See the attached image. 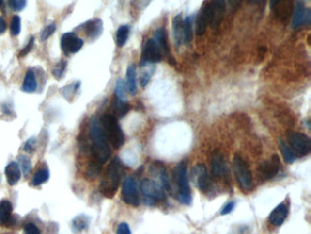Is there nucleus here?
Masks as SVG:
<instances>
[{"instance_id":"nucleus-1","label":"nucleus","mask_w":311,"mask_h":234,"mask_svg":"<svg viewBox=\"0 0 311 234\" xmlns=\"http://www.w3.org/2000/svg\"><path fill=\"white\" fill-rule=\"evenodd\" d=\"M90 135L92 139V153L94 159L101 164L108 161L111 155L108 140L102 130L100 121L93 118L90 123Z\"/></svg>"},{"instance_id":"nucleus-2","label":"nucleus","mask_w":311,"mask_h":234,"mask_svg":"<svg viewBox=\"0 0 311 234\" xmlns=\"http://www.w3.org/2000/svg\"><path fill=\"white\" fill-rule=\"evenodd\" d=\"M123 174V167L119 158H113L109 163L104 178L101 180L100 190L101 194L106 198L111 199L118 190Z\"/></svg>"},{"instance_id":"nucleus-3","label":"nucleus","mask_w":311,"mask_h":234,"mask_svg":"<svg viewBox=\"0 0 311 234\" xmlns=\"http://www.w3.org/2000/svg\"><path fill=\"white\" fill-rule=\"evenodd\" d=\"M104 134L115 149H119L124 144V134L118 123V120L112 115H104L100 120Z\"/></svg>"},{"instance_id":"nucleus-4","label":"nucleus","mask_w":311,"mask_h":234,"mask_svg":"<svg viewBox=\"0 0 311 234\" xmlns=\"http://www.w3.org/2000/svg\"><path fill=\"white\" fill-rule=\"evenodd\" d=\"M233 167L234 176L240 188L244 191L250 190L253 187V179L249 163L242 156L235 155L233 157Z\"/></svg>"},{"instance_id":"nucleus-5","label":"nucleus","mask_w":311,"mask_h":234,"mask_svg":"<svg viewBox=\"0 0 311 234\" xmlns=\"http://www.w3.org/2000/svg\"><path fill=\"white\" fill-rule=\"evenodd\" d=\"M175 180L178 187L177 199L186 205H189L192 201L191 188L187 178V163L186 160L182 161L175 169Z\"/></svg>"},{"instance_id":"nucleus-6","label":"nucleus","mask_w":311,"mask_h":234,"mask_svg":"<svg viewBox=\"0 0 311 234\" xmlns=\"http://www.w3.org/2000/svg\"><path fill=\"white\" fill-rule=\"evenodd\" d=\"M140 191L143 196L144 202L147 205H155L165 200L166 195L164 187L154 180L145 179L140 183Z\"/></svg>"},{"instance_id":"nucleus-7","label":"nucleus","mask_w":311,"mask_h":234,"mask_svg":"<svg viewBox=\"0 0 311 234\" xmlns=\"http://www.w3.org/2000/svg\"><path fill=\"white\" fill-rule=\"evenodd\" d=\"M287 136L288 146L293 150L295 155L299 156H307L311 152V139L305 134L289 131Z\"/></svg>"},{"instance_id":"nucleus-8","label":"nucleus","mask_w":311,"mask_h":234,"mask_svg":"<svg viewBox=\"0 0 311 234\" xmlns=\"http://www.w3.org/2000/svg\"><path fill=\"white\" fill-rule=\"evenodd\" d=\"M122 197L126 204L137 207L140 204V197L138 192L137 182L132 177H127L123 184Z\"/></svg>"},{"instance_id":"nucleus-9","label":"nucleus","mask_w":311,"mask_h":234,"mask_svg":"<svg viewBox=\"0 0 311 234\" xmlns=\"http://www.w3.org/2000/svg\"><path fill=\"white\" fill-rule=\"evenodd\" d=\"M280 168V158L278 155H274L269 160H265L259 165L257 168V177L261 181H266L273 179Z\"/></svg>"},{"instance_id":"nucleus-10","label":"nucleus","mask_w":311,"mask_h":234,"mask_svg":"<svg viewBox=\"0 0 311 234\" xmlns=\"http://www.w3.org/2000/svg\"><path fill=\"white\" fill-rule=\"evenodd\" d=\"M163 59L162 50L158 46L156 40L149 39L144 43L142 49V54L140 60V65H145L148 63H156L161 62Z\"/></svg>"},{"instance_id":"nucleus-11","label":"nucleus","mask_w":311,"mask_h":234,"mask_svg":"<svg viewBox=\"0 0 311 234\" xmlns=\"http://www.w3.org/2000/svg\"><path fill=\"white\" fill-rule=\"evenodd\" d=\"M83 39L78 38L75 33L72 32L65 33L61 40L62 49L65 54L77 53L83 47Z\"/></svg>"},{"instance_id":"nucleus-12","label":"nucleus","mask_w":311,"mask_h":234,"mask_svg":"<svg viewBox=\"0 0 311 234\" xmlns=\"http://www.w3.org/2000/svg\"><path fill=\"white\" fill-rule=\"evenodd\" d=\"M193 180L198 187L202 192H206L211 186V180L206 167L203 164H198L193 168L192 172Z\"/></svg>"},{"instance_id":"nucleus-13","label":"nucleus","mask_w":311,"mask_h":234,"mask_svg":"<svg viewBox=\"0 0 311 234\" xmlns=\"http://www.w3.org/2000/svg\"><path fill=\"white\" fill-rule=\"evenodd\" d=\"M311 21V11L306 9L305 3L302 0H298L295 5V10L293 13L292 27L297 29L303 25H310Z\"/></svg>"},{"instance_id":"nucleus-14","label":"nucleus","mask_w":311,"mask_h":234,"mask_svg":"<svg viewBox=\"0 0 311 234\" xmlns=\"http://www.w3.org/2000/svg\"><path fill=\"white\" fill-rule=\"evenodd\" d=\"M211 170H212V175L218 179H221L227 176L228 169H227V165H226L225 157L218 150L214 151V153L212 154Z\"/></svg>"},{"instance_id":"nucleus-15","label":"nucleus","mask_w":311,"mask_h":234,"mask_svg":"<svg viewBox=\"0 0 311 234\" xmlns=\"http://www.w3.org/2000/svg\"><path fill=\"white\" fill-rule=\"evenodd\" d=\"M226 10L225 0H213L211 1L210 25L213 29H217L223 20Z\"/></svg>"},{"instance_id":"nucleus-16","label":"nucleus","mask_w":311,"mask_h":234,"mask_svg":"<svg viewBox=\"0 0 311 234\" xmlns=\"http://www.w3.org/2000/svg\"><path fill=\"white\" fill-rule=\"evenodd\" d=\"M211 21V1L205 2L203 4L200 13L197 17L196 20V34L198 36H202L207 29L208 24Z\"/></svg>"},{"instance_id":"nucleus-17","label":"nucleus","mask_w":311,"mask_h":234,"mask_svg":"<svg viewBox=\"0 0 311 234\" xmlns=\"http://www.w3.org/2000/svg\"><path fill=\"white\" fill-rule=\"evenodd\" d=\"M288 214V207L284 203H281L269 215V221L274 226H280L286 220Z\"/></svg>"},{"instance_id":"nucleus-18","label":"nucleus","mask_w":311,"mask_h":234,"mask_svg":"<svg viewBox=\"0 0 311 234\" xmlns=\"http://www.w3.org/2000/svg\"><path fill=\"white\" fill-rule=\"evenodd\" d=\"M5 174H6V179L8 181V185L15 186L21 178V172H20L19 165L17 164L16 162L9 163L6 167Z\"/></svg>"},{"instance_id":"nucleus-19","label":"nucleus","mask_w":311,"mask_h":234,"mask_svg":"<svg viewBox=\"0 0 311 234\" xmlns=\"http://www.w3.org/2000/svg\"><path fill=\"white\" fill-rule=\"evenodd\" d=\"M86 35L88 38H98L103 31V23L101 19H94L88 21L83 25Z\"/></svg>"},{"instance_id":"nucleus-20","label":"nucleus","mask_w":311,"mask_h":234,"mask_svg":"<svg viewBox=\"0 0 311 234\" xmlns=\"http://www.w3.org/2000/svg\"><path fill=\"white\" fill-rule=\"evenodd\" d=\"M126 89L127 91L134 95L137 93V81H136V70L133 64H131L126 71Z\"/></svg>"},{"instance_id":"nucleus-21","label":"nucleus","mask_w":311,"mask_h":234,"mask_svg":"<svg viewBox=\"0 0 311 234\" xmlns=\"http://www.w3.org/2000/svg\"><path fill=\"white\" fill-rule=\"evenodd\" d=\"M13 207L8 201H0V226H8V223L12 217Z\"/></svg>"},{"instance_id":"nucleus-22","label":"nucleus","mask_w":311,"mask_h":234,"mask_svg":"<svg viewBox=\"0 0 311 234\" xmlns=\"http://www.w3.org/2000/svg\"><path fill=\"white\" fill-rule=\"evenodd\" d=\"M154 39L156 40V43L158 44V46L161 48L162 50H164V53L170 56V49H169V45H168V41H167V36H166V32L164 31L163 28L157 29L155 34H154Z\"/></svg>"},{"instance_id":"nucleus-23","label":"nucleus","mask_w":311,"mask_h":234,"mask_svg":"<svg viewBox=\"0 0 311 234\" xmlns=\"http://www.w3.org/2000/svg\"><path fill=\"white\" fill-rule=\"evenodd\" d=\"M21 90L24 93H34L37 90V81H36V76L33 70H29L27 71L25 78H24L23 84L21 87Z\"/></svg>"},{"instance_id":"nucleus-24","label":"nucleus","mask_w":311,"mask_h":234,"mask_svg":"<svg viewBox=\"0 0 311 234\" xmlns=\"http://www.w3.org/2000/svg\"><path fill=\"white\" fill-rule=\"evenodd\" d=\"M183 21L180 14L175 17L172 21V32L177 47H180L183 43Z\"/></svg>"},{"instance_id":"nucleus-25","label":"nucleus","mask_w":311,"mask_h":234,"mask_svg":"<svg viewBox=\"0 0 311 234\" xmlns=\"http://www.w3.org/2000/svg\"><path fill=\"white\" fill-rule=\"evenodd\" d=\"M112 109H113V113H114V115H112L113 117H115L116 118H123L129 112L130 105L126 101H123V100L115 97V99L113 100V103H112Z\"/></svg>"},{"instance_id":"nucleus-26","label":"nucleus","mask_w":311,"mask_h":234,"mask_svg":"<svg viewBox=\"0 0 311 234\" xmlns=\"http://www.w3.org/2000/svg\"><path fill=\"white\" fill-rule=\"evenodd\" d=\"M193 39V17H187L183 21V42L189 44Z\"/></svg>"},{"instance_id":"nucleus-27","label":"nucleus","mask_w":311,"mask_h":234,"mask_svg":"<svg viewBox=\"0 0 311 234\" xmlns=\"http://www.w3.org/2000/svg\"><path fill=\"white\" fill-rule=\"evenodd\" d=\"M89 227V220L85 215H78L72 220V232L74 234H80Z\"/></svg>"},{"instance_id":"nucleus-28","label":"nucleus","mask_w":311,"mask_h":234,"mask_svg":"<svg viewBox=\"0 0 311 234\" xmlns=\"http://www.w3.org/2000/svg\"><path fill=\"white\" fill-rule=\"evenodd\" d=\"M280 149L282 155L284 156V159L287 163H293L295 160V153L293 150L288 146L286 142L282 139L280 140Z\"/></svg>"},{"instance_id":"nucleus-29","label":"nucleus","mask_w":311,"mask_h":234,"mask_svg":"<svg viewBox=\"0 0 311 234\" xmlns=\"http://www.w3.org/2000/svg\"><path fill=\"white\" fill-rule=\"evenodd\" d=\"M49 179V171L47 167H43L38 171L35 173V175L33 176L32 179V184L34 186H39L45 182H47V180Z\"/></svg>"},{"instance_id":"nucleus-30","label":"nucleus","mask_w":311,"mask_h":234,"mask_svg":"<svg viewBox=\"0 0 311 234\" xmlns=\"http://www.w3.org/2000/svg\"><path fill=\"white\" fill-rule=\"evenodd\" d=\"M101 167H102V164H101L100 162L96 161L95 159L93 160L87 167L86 176L88 177V179L89 180L96 179L101 172Z\"/></svg>"},{"instance_id":"nucleus-31","label":"nucleus","mask_w":311,"mask_h":234,"mask_svg":"<svg viewBox=\"0 0 311 234\" xmlns=\"http://www.w3.org/2000/svg\"><path fill=\"white\" fill-rule=\"evenodd\" d=\"M130 29L128 26H121L116 32V43L119 47H124L129 37Z\"/></svg>"},{"instance_id":"nucleus-32","label":"nucleus","mask_w":311,"mask_h":234,"mask_svg":"<svg viewBox=\"0 0 311 234\" xmlns=\"http://www.w3.org/2000/svg\"><path fill=\"white\" fill-rule=\"evenodd\" d=\"M18 161H19V164L21 166V168L23 170L24 176L29 177L32 171L31 161L30 159V157L24 156V155L19 156H18Z\"/></svg>"},{"instance_id":"nucleus-33","label":"nucleus","mask_w":311,"mask_h":234,"mask_svg":"<svg viewBox=\"0 0 311 234\" xmlns=\"http://www.w3.org/2000/svg\"><path fill=\"white\" fill-rule=\"evenodd\" d=\"M126 84H125L124 81L120 79L118 80L116 83V88H115V93H116V97L123 100V101H125V98H126Z\"/></svg>"},{"instance_id":"nucleus-34","label":"nucleus","mask_w":311,"mask_h":234,"mask_svg":"<svg viewBox=\"0 0 311 234\" xmlns=\"http://www.w3.org/2000/svg\"><path fill=\"white\" fill-rule=\"evenodd\" d=\"M21 31V19L18 16H15L12 17L11 23H10V32L12 36H17Z\"/></svg>"},{"instance_id":"nucleus-35","label":"nucleus","mask_w":311,"mask_h":234,"mask_svg":"<svg viewBox=\"0 0 311 234\" xmlns=\"http://www.w3.org/2000/svg\"><path fill=\"white\" fill-rule=\"evenodd\" d=\"M8 4L11 10L18 12L25 8L27 5V0H8Z\"/></svg>"},{"instance_id":"nucleus-36","label":"nucleus","mask_w":311,"mask_h":234,"mask_svg":"<svg viewBox=\"0 0 311 234\" xmlns=\"http://www.w3.org/2000/svg\"><path fill=\"white\" fill-rule=\"evenodd\" d=\"M66 66H67V63L64 62V61L60 62L55 66L54 69L52 70V74H53L55 78L57 79V80L62 78L65 70H66Z\"/></svg>"},{"instance_id":"nucleus-37","label":"nucleus","mask_w":311,"mask_h":234,"mask_svg":"<svg viewBox=\"0 0 311 234\" xmlns=\"http://www.w3.org/2000/svg\"><path fill=\"white\" fill-rule=\"evenodd\" d=\"M56 25L54 23L50 24L47 26L42 32H41V35H40V39L41 40H46V39H48L55 32H56Z\"/></svg>"},{"instance_id":"nucleus-38","label":"nucleus","mask_w":311,"mask_h":234,"mask_svg":"<svg viewBox=\"0 0 311 234\" xmlns=\"http://www.w3.org/2000/svg\"><path fill=\"white\" fill-rule=\"evenodd\" d=\"M153 71H154V70H151V69H149V70H145V71H143L141 73L140 78V86L141 87H145V86L147 85L150 79L153 75Z\"/></svg>"},{"instance_id":"nucleus-39","label":"nucleus","mask_w":311,"mask_h":234,"mask_svg":"<svg viewBox=\"0 0 311 234\" xmlns=\"http://www.w3.org/2000/svg\"><path fill=\"white\" fill-rule=\"evenodd\" d=\"M34 43H35L34 38L31 37V38L30 39V40H29V42H28L27 46L20 50V53H19L18 56H19L20 58H22V57H25V56H27V55L29 54V53L31 51L33 47H34Z\"/></svg>"},{"instance_id":"nucleus-40","label":"nucleus","mask_w":311,"mask_h":234,"mask_svg":"<svg viewBox=\"0 0 311 234\" xmlns=\"http://www.w3.org/2000/svg\"><path fill=\"white\" fill-rule=\"evenodd\" d=\"M36 147H37V140H36V138L31 137V138H30L29 140L26 142V144L24 146V150L26 152L32 153L36 149Z\"/></svg>"},{"instance_id":"nucleus-41","label":"nucleus","mask_w":311,"mask_h":234,"mask_svg":"<svg viewBox=\"0 0 311 234\" xmlns=\"http://www.w3.org/2000/svg\"><path fill=\"white\" fill-rule=\"evenodd\" d=\"M24 231L26 234H40L39 228L34 223H27L24 226Z\"/></svg>"},{"instance_id":"nucleus-42","label":"nucleus","mask_w":311,"mask_h":234,"mask_svg":"<svg viewBox=\"0 0 311 234\" xmlns=\"http://www.w3.org/2000/svg\"><path fill=\"white\" fill-rule=\"evenodd\" d=\"M117 234H132L131 229L129 225L125 222H122L118 225L117 228Z\"/></svg>"},{"instance_id":"nucleus-43","label":"nucleus","mask_w":311,"mask_h":234,"mask_svg":"<svg viewBox=\"0 0 311 234\" xmlns=\"http://www.w3.org/2000/svg\"><path fill=\"white\" fill-rule=\"evenodd\" d=\"M234 208V202H228L224 206V208L221 211V215H226L232 212Z\"/></svg>"},{"instance_id":"nucleus-44","label":"nucleus","mask_w":311,"mask_h":234,"mask_svg":"<svg viewBox=\"0 0 311 234\" xmlns=\"http://www.w3.org/2000/svg\"><path fill=\"white\" fill-rule=\"evenodd\" d=\"M153 0H135V5L137 8H140V10L141 9H144L149 6V4L152 2Z\"/></svg>"},{"instance_id":"nucleus-45","label":"nucleus","mask_w":311,"mask_h":234,"mask_svg":"<svg viewBox=\"0 0 311 234\" xmlns=\"http://www.w3.org/2000/svg\"><path fill=\"white\" fill-rule=\"evenodd\" d=\"M7 30V23L3 17H0V34L4 33Z\"/></svg>"},{"instance_id":"nucleus-46","label":"nucleus","mask_w":311,"mask_h":234,"mask_svg":"<svg viewBox=\"0 0 311 234\" xmlns=\"http://www.w3.org/2000/svg\"><path fill=\"white\" fill-rule=\"evenodd\" d=\"M282 1H283V0H270V8H276Z\"/></svg>"},{"instance_id":"nucleus-47","label":"nucleus","mask_w":311,"mask_h":234,"mask_svg":"<svg viewBox=\"0 0 311 234\" xmlns=\"http://www.w3.org/2000/svg\"><path fill=\"white\" fill-rule=\"evenodd\" d=\"M239 1H240V0H229L230 6H232L233 8L237 7V5H238V2H239Z\"/></svg>"},{"instance_id":"nucleus-48","label":"nucleus","mask_w":311,"mask_h":234,"mask_svg":"<svg viewBox=\"0 0 311 234\" xmlns=\"http://www.w3.org/2000/svg\"><path fill=\"white\" fill-rule=\"evenodd\" d=\"M252 3H261V2H263L264 0H250Z\"/></svg>"},{"instance_id":"nucleus-49","label":"nucleus","mask_w":311,"mask_h":234,"mask_svg":"<svg viewBox=\"0 0 311 234\" xmlns=\"http://www.w3.org/2000/svg\"><path fill=\"white\" fill-rule=\"evenodd\" d=\"M3 2H4V0H0V8H1L2 5H3Z\"/></svg>"}]
</instances>
